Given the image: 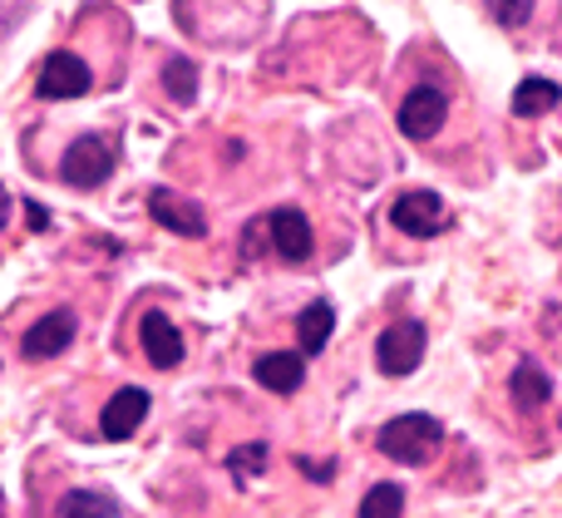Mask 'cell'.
I'll return each mask as SVG.
<instances>
[{
  "label": "cell",
  "mask_w": 562,
  "mask_h": 518,
  "mask_svg": "<svg viewBox=\"0 0 562 518\" xmlns=\"http://www.w3.org/2000/svg\"><path fill=\"white\" fill-rule=\"evenodd\" d=\"M375 444H380V454H385V460L429 464V460H435V450L445 444V430H439L435 415H395L390 425H380Z\"/></svg>",
  "instance_id": "1"
},
{
  "label": "cell",
  "mask_w": 562,
  "mask_h": 518,
  "mask_svg": "<svg viewBox=\"0 0 562 518\" xmlns=\"http://www.w3.org/2000/svg\"><path fill=\"white\" fill-rule=\"evenodd\" d=\"M109 173H114V148H109L99 134L75 138V144L65 148V158H59V178L75 188H99Z\"/></svg>",
  "instance_id": "2"
},
{
  "label": "cell",
  "mask_w": 562,
  "mask_h": 518,
  "mask_svg": "<svg viewBox=\"0 0 562 518\" xmlns=\"http://www.w3.org/2000/svg\"><path fill=\"white\" fill-rule=\"evenodd\" d=\"M425 326L419 322H395L385 336H380V346H375V365L385 375H409V371H419V361H425Z\"/></svg>",
  "instance_id": "3"
},
{
  "label": "cell",
  "mask_w": 562,
  "mask_h": 518,
  "mask_svg": "<svg viewBox=\"0 0 562 518\" xmlns=\"http://www.w3.org/2000/svg\"><path fill=\"white\" fill-rule=\"evenodd\" d=\"M89 85H94L89 65L79 55H69V49H55V55H45V65H40V79H35V89L45 99H79V94H89Z\"/></svg>",
  "instance_id": "4"
},
{
  "label": "cell",
  "mask_w": 562,
  "mask_h": 518,
  "mask_svg": "<svg viewBox=\"0 0 562 518\" xmlns=\"http://www.w3.org/2000/svg\"><path fill=\"white\" fill-rule=\"evenodd\" d=\"M75 312L69 306H55V312H45L35 326L25 331V341H20V351H25V361H55L65 346H75Z\"/></svg>",
  "instance_id": "5"
},
{
  "label": "cell",
  "mask_w": 562,
  "mask_h": 518,
  "mask_svg": "<svg viewBox=\"0 0 562 518\" xmlns=\"http://www.w3.org/2000/svg\"><path fill=\"white\" fill-rule=\"evenodd\" d=\"M390 223L409 237H435L439 227H445V203H439V193H429V188H409V193L395 198Z\"/></svg>",
  "instance_id": "6"
},
{
  "label": "cell",
  "mask_w": 562,
  "mask_h": 518,
  "mask_svg": "<svg viewBox=\"0 0 562 518\" xmlns=\"http://www.w3.org/2000/svg\"><path fill=\"white\" fill-rule=\"evenodd\" d=\"M445 114H449L445 94L429 89V85H419V89H409V94L400 99V134L405 138H435L439 124H445Z\"/></svg>",
  "instance_id": "7"
},
{
  "label": "cell",
  "mask_w": 562,
  "mask_h": 518,
  "mask_svg": "<svg viewBox=\"0 0 562 518\" xmlns=\"http://www.w3.org/2000/svg\"><path fill=\"white\" fill-rule=\"evenodd\" d=\"M148 213L158 217L164 227H173L178 237H207V213L193 203V198H183V193H173V188H154L148 193Z\"/></svg>",
  "instance_id": "8"
},
{
  "label": "cell",
  "mask_w": 562,
  "mask_h": 518,
  "mask_svg": "<svg viewBox=\"0 0 562 518\" xmlns=\"http://www.w3.org/2000/svg\"><path fill=\"white\" fill-rule=\"evenodd\" d=\"M144 415H148V391L124 385L119 395H109L104 415H99V435H104V440H128V435L144 425Z\"/></svg>",
  "instance_id": "9"
},
{
  "label": "cell",
  "mask_w": 562,
  "mask_h": 518,
  "mask_svg": "<svg viewBox=\"0 0 562 518\" xmlns=\"http://www.w3.org/2000/svg\"><path fill=\"white\" fill-rule=\"evenodd\" d=\"M267 237H272V247L286 262H306L311 247H316L306 213H296V207H277V213L267 217Z\"/></svg>",
  "instance_id": "10"
},
{
  "label": "cell",
  "mask_w": 562,
  "mask_h": 518,
  "mask_svg": "<svg viewBox=\"0 0 562 518\" xmlns=\"http://www.w3.org/2000/svg\"><path fill=\"white\" fill-rule=\"evenodd\" d=\"M138 341H144L148 365H158V371H173V365L183 361V336H178V326L168 322L164 312H148L144 316V326H138Z\"/></svg>",
  "instance_id": "11"
},
{
  "label": "cell",
  "mask_w": 562,
  "mask_h": 518,
  "mask_svg": "<svg viewBox=\"0 0 562 518\" xmlns=\"http://www.w3.org/2000/svg\"><path fill=\"white\" fill-rule=\"evenodd\" d=\"M252 375H257V385H267L272 395H296V391H301V381H306V356H301V351L257 356Z\"/></svg>",
  "instance_id": "12"
},
{
  "label": "cell",
  "mask_w": 562,
  "mask_h": 518,
  "mask_svg": "<svg viewBox=\"0 0 562 518\" xmlns=\"http://www.w3.org/2000/svg\"><path fill=\"white\" fill-rule=\"evenodd\" d=\"M336 331V306L330 302H311L306 312L296 316V341H301V356H321Z\"/></svg>",
  "instance_id": "13"
},
{
  "label": "cell",
  "mask_w": 562,
  "mask_h": 518,
  "mask_svg": "<svg viewBox=\"0 0 562 518\" xmlns=\"http://www.w3.org/2000/svg\"><path fill=\"white\" fill-rule=\"evenodd\" d=\"M562 104V89L553 85V79H543V75H528L524 85L514 89V114L518 119H538V114H548V109H558Z\"/></svg>",
  "instance_id": "14"
},
{
  "label": "cell",
  "mask_w": 562,
  "mask_h": 518,
  "mask_svg": "<svg viewBox=\"0 0 562 518\" xmlns=\"http://www.w3.org/2000/svg\"><path fill=\"white\" fill-rule=\"evenodd\" d=\"M514 401H518V410H543V405L553 401V381H548V371L538 361H518Z\"/></svg>",
  "instance_id": "15"
},
{
  "label": "cell",
  "mask_w": 562,
  "mask_h": 518,
  "mask_svg": "<svg viewBox=\"0 0 562 518\" xmlns=\"http://www.w3.org/2000/svg\"><path fill=\"white\" fill-rule=\"evenodd\" d=\"M124 509H119L109 494H99V489H75V494H65L59 499V509L55 518H119Z\"/></svg>",
  "instance_id": "16"
},
{
  "label": "cell",
  "mask_w": 562,
  "mask_h": 518,
  "mask_svg": "<svg viewBox=\"0 0 562 518\" xmlns=\"http://www.w3.org/2000/svg\"><path fill=\"white\" fill-rule=\"evenodd\" d=\"M164 89L178 99V104H193L198 99V65L193 59H168L164 65Z\"/></svg>",
  "instance_id": "17"
},
{
  "label": "cell",
  "mask_w": 562,
  "mask_h": 518,
  "mask_svg": "<svg viewBox=\"0 0 562 518\" xmlns=\"http://www.w3.org/2000/svg\"><path fill=\"white\" fill-rule=\"evenodd\" d=\"M405 514V494L400 484H375V489L360 499V518H400Z\"/></svg>",
  "instance_id": "18"
},
{
  "label": "cell",
  "mask_w": 562,
  "mask_h": 518,
  "mask_svg": "<svg viewBox=\"0 0 562 518\" xmlns=\"http://www.w3.org/2000/svg\"><path fill=\"white\" fill-rule=\"evenodd\" d=\"M233 474L237 480H257L262 474V464H267V444H247V450H233Z\"/></svg>",
  "instance_id": "19"
},
{
  "label": "cell",
  "mask_w": 562,
  "mask_h": 518,
  "mask_svg": "<svg viewBox=\"0 0 562 518\" xmlns=\"http://www.w3.org/2000/svg\"><path fill=\"white\" fill-rule=\"evenodd\" d=\"M494 15L504 20V25H524V20L533 15V5H528V0H518V5H494Z\"/></svg>",
  "instance_id": "20"
},
{
  "label": "cell",
  "mask_w": 562,
  "mask_h": 518,
  "mask_svg": "<svg viewBox=\"0 0 562 518\" xmlns=\"http://www.w3.org/2000/svg\"><path fill=\"white\" fill-rule=\"evenodd\" d=\"M296 464H301V474H306V480H321V484L336 480V470H330V464H316V460H296Z\"/></svg>",
  "instance_id": "21"
},
{
  "label": "cell",
  "mask_w": 562,
  "mask_h": 518,
  "mask_svg": "<svg viewBox=\"0 0 562 518\" xmlns=\"http://www.w3.org/2000/svg\"><path fill=\"white\" fill-rule=\"evenodd\" d=\"M25 217H30V227H35V233H45V227H49V213L40 203H25Z\"/></svg>",
  "instance_id": "22"
},
{
  "label": "cell",
  "mask_w": 562,
  "mask_h": 518,
  "mask_svg": "<svg viewBox=\"0 0 562 518\" xmlns=\"http://www.w3.org/2000/svg\"><path fill=\"white\" fill-rule=\"evenodd\" d=\"M5 213H10V193L0 188V227H5Z\"/></svg>",
  "instance_id": "23"
}]
</instances>
